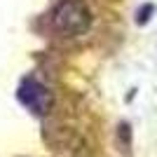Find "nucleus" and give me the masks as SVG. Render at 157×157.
Segmentation results:
<instances>
[{
	"mask_svg": "<svg viewBox=\"0 0 157 157\" xmlns=\"http://www.w3.org/2000/svg\"><path fill=\"white\" fill-rule=\"evenodd\" d=\"M52 24L63 35H82L92 24V12L82 0H61L52 12Z\"/></svg>",
	"mask_w": 157,
	"mask_h": 157,
	"instance_id": "1",
	"label": "nucleus"
},
{
	"mask_svg": "<svg viewBox=\"0 0 157 157\" xmlns=\"http://www.w3.org/2000/svg\"><path fill=\"white\" fill-rule=\"evenodd\" d=\"M19 98H21V103L26 105L28 110H33L35 115H45L52 108V94H49V89L33 78H26L21 82Z\"/></svg>",
	"mask_w": 157,
	"mask_h": 157,
	"instance_id": "2",
	"label": "nucleus"
}]
</instances>
